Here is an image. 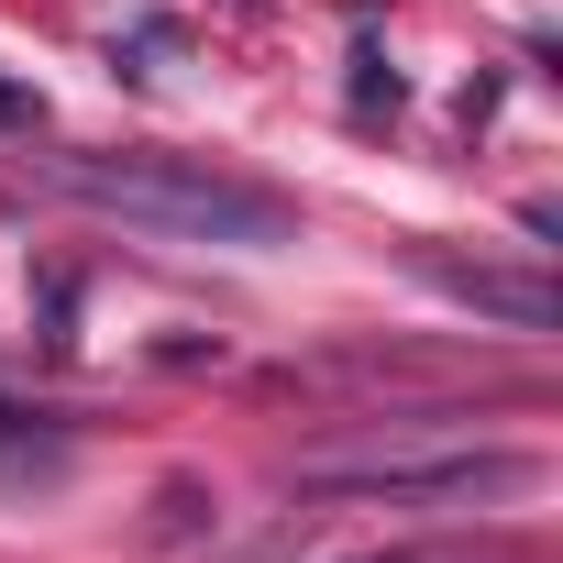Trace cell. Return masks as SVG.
Segmentation results:
<instances>
[{"instance_id":"6da1fadb","label":"cell","mask_w":563,"mask_h":563,"mask_svg":"<svg viewBox=\"0 0 563 563\" xmlns=\"http://www.w3.org/2000/svg\"><path fill=\"white\" fill-rule=\"evenodd\" d=\"M34 177L78 210H111L122 232H155V243H232V254H265V243H299V210L210 166V155H166V144H89V155H34Z\"/></svg>"},{"instance_id":"7a4b0ae2","label":"cell","mask_w":563,"mask_h":563,"mask_svg":"<svg viewBox=\"0 0 563 563\" xmlns=\"http://www.w3.org/2000/svg\"><path fill=\"white\" fill-rule=\"evenodd\" d=\"M541 486V453L530 442H321L299 453V497H365V508H486V497H519Z\"/></svg>"},{"instance_id":"3957f363","label":"cell","mask_w":563,"mask_h":563,"mask_svg":"<svg viewBox=\"0 0 563 563\" xmlns=\"http://www.w3.org/2000/svg\"><path fill=\"white\" fill-rule=\"evenodd\" d=\"M409 265L431 276V288L453 299V310H475V321H508V332H563V288L552 276H519V265H464V254H442V243H409Z\"/></svg>"},{"instance_id":"277c9868","label":"cell","mask_w":563,"mask_h":563,"mask_svg":"<svg viewBox=\"0 0 563 563\" xmlns=\"http://www.w3.org/2000/svg\"><path fill=\"white\" fill-rule=\"evenodd\" d=\"M210 508H221L210 486H166V497H155V530H166V541H188V530H199Z\"/></svg>"},{"instance_id":"5b68a950","label":"cell","mask_w":563,"mask_h":563,"mask_svg":"<svg viewBox=\"0 0 563 563\" xmlns=\"http://www.w3.org/2000/svg\"><path fill=\"white\" fill-rule=\"evenodd\" d=\"M365 563H519V541H453V552H365Z\"/></svg>"},{"instance_id":"8992f818","label":"cell","mask_w":563,"mask_h":563,"mask_svg":"<svg viewBox=\"0 0 563 563\" xmlns=\"http://www.w3.org/2000/svg\"><path fill=\"white\" fill-rule=\"evenodd\" d=\"M376 100H387V111H398V67H387V56H376V45H365V56H354V111H376Z\"/></svg>"},{"instance_id":"52a82bcc","label":"cell","mask_w":563,"mask_h":563,"mask_svg":"<svg viewBox=\"0 0 563 563\" xmlns=\"http://www.w3.org/2000/svg\"><path fill=\"white\" fill-rule=\"evenodd\" d=\"M34 122H45V100H34L23 78H0V133H34Z\"/></svg>"}]
</instances>
